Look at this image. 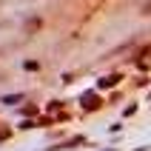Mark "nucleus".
Wrapping results in <instances>:
<instances>
[{"label":"nucleus","mask_w":151,"mask_h":151,"mask_svg":"<svg viewBox=\"0 0 151 151\" xmlns=\"http://www.w3.org/2000/svg\"><path fill=\"white\" fill-rule=\"evenodd\" d=\"M143 12H151V0H148V3H145V9H143Z\"/></svg>","instance_id":"obj_1"}]
</instances>
